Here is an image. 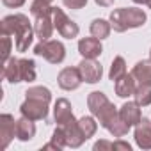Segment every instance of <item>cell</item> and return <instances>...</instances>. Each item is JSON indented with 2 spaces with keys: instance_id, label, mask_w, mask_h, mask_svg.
<instances>
[{
  "instance_id": "obj_7",
  "label": "cell",
  "mask_w": 151,
  "mask_h": 151,
  "mask_svg": "<svg viewBox=\"0 0 151 151\" xmlns=\"http://www.w3.org/2000/svg\"><path fill=\"white\" fill-rule=\"evenodd\" d=\"M78 69H80V75H82V80L86 84H96V82L101 80L103 68L94 59H82V62L78 64Z\"/></svg>"
},
{
  "instance_id": "obj_15",
  "label": "cell",
  "mask_w": 151,
  "mask_h": 151,
  "mask_svg": "<svg viewBox=\"0 0 151 151\" xmlns=\"http://www.w3.org/2000/svg\"><path fill=\"white\" fill-rule=\"evenodd\" d=\"M55 25H53V14L52 16H37L34 22V32L39 41H46L52 37Z\"/></svg>"
},
{
  "instance_id": "obj_37",
  "label": "cell",
  "mask_w": 151,
  "mask_h": 151,
  "mask_svg": "<svg viewBox=\"0 0 151 151\" xmlns=\"http://www.w3.org/2000/svg\"><path fill=\"white\" fill-rule=\"evenodd\" d=\"M149 59H151V52H149Z\"/></svg>"
},
{
  "instance_id": "obj_3",
  "label": "cell",
  "mask_w": 151,
  "mask_h": 151,
  "mask_svg": "<svg viewBox=\"0 0 151 151\" xmlns=\"http://www.w3.org/2000/svg\"><path fill=\"white\" fill-rule=\"evenodd\" d=\"M34 53L46 59L50 64H60L66 57V48L60 41L46 39V41H39V45H36Z\"/></svg>"
},
{
  "instance_id": "obj_22",
  "label": "cell",
  "mask_w": 151,
  "mask_h": 151,
  "mask_svg": "<svg viewBox=\"0 0 151 151\" xmlns=\"http://www.w3.org/2000/svg\"><path fill=\"white\" fill-rule=\"evenodd\" d=\"M30 14L34 18L37 16H52L53 14V6L46 0H34L30 4Z\"/></svg>"
},
{
  "instance_id": "obj_8",
  "label": "cell",
  "mask_w": 151,
  "mask_h": 151,
  "mask_svg": "<svg viewBox=\"0 0 151 151\" xmlns=\"http://www.w3.org/2000/svg\"><path fill=\"white\" fill-rule=\"evenodd\" d=\"M16 137V121L11 114H2L0 116V146L6 149L11 140Z\"/></svg>"
},
{
  "instance_id": "obj_29",
  "label": "cell",
  "mask_w": 151,
  "mask_h": 151,
  "mask_svg": "<svg viewBox=\"0 0 151 151\" xmlns=\"http://www.w3.org/2000/svg\"><path fill=\"white\" fill-rule=\"evenodd\" d=\"M62 4L68 9H82V7H86L87 0H62Z\"/></svg>"
},
{
  "instance_id": "obj_13",
  "label": "cell",
  "mask_w": 151,
  "mask_h": 151,
  "mask_svg": "<svg viewBox=\"0 0 151 151\" xmlns=\"http://www.w3.org/2000/svg\"><path fill=\"white\" fill-rule=\"evenodd\" d=\"M119 116H121V119L128 126H137L140 123V119H142V116H140V105L137 101H126L119 109Z\"/></svg>"
},
{
  "instance_id": "obj_30",
  "label": "cell",
  "mask_w": 151,
  "mask_h": 151,
  "mask_svg": "<svg viewBox=\"0 0 151 151\" xmlns=\"http://www.w3.org/2000/svg\"><path fill=\"white\" fill-rule=\"evenodd\" d=\"M105 149H114V142H110V140H98L94 144V151H105Z\"/></svg>"
},
{
  "instance_id": "obj_23",
  "label": "cell",
  "mask_w": 151,
  "mask_h": 151,
  "mask_svg": "<svg viewBox=\"0 0 151 151\" xmlns=\"http://www.w3.org/2000/svg\"><path fill=\"white\" fill-rule=\"evenodd\" d=\"M20 69H22V82L36 80V62L32 59H20Z\"/></svg>"
},
{
  "instance_id": "obj_18",
  "label": "cell",
  "mask_w": 151,
  "mask_h": 151,
  "mask_svg": "<svg viewBox=\"0 0 151 151\" xmlns=\"http://www.w3.org/2000/svg\"><path fill=\"white\" fill-rule=\"evenodd\" d=\"M133 78L137 80V84H147L151 82V59L149 60H139L133 69H132Z\"/></svg>"
},
{
  "instance_id": "obj_6",
  "label": "cell",
  "mask_w": 151,
  "mask_h": 151,
  "mask_svg": "<svg viewBox=\"0 0 151 151\" xmlns=\"http://www.w3.org/2000/svg\"><path fill=\"white\" fill-rule=\"evenodd\" d=\"M82 82L84 80H82V75H80L78 68H64V69H60L59 77H57V84L64 91H75V89H78Z\"/></svg>"
},
{
  "instance_id": "obj_25",
  "label": "cell",
  "mask_w": 151,
  "mask_h": 151,
  "mask_svg": "<svg viewBox=\"0 0 151 151\" xmlns=\"http://www.w3.org/2000/svg\"><path fill=\"white\" fill-rule=\"evenodd\" d=\"M78 126H80V130H82V133H84L86 139H91L96 133V130H98V123H96L94 116H84V117H80L78 119Z\"/></svg>"
},
{
  "instance_id": "obj_19",
  "label": "cell",
  "mask_w": 151,
  "mask_h": 151,
  "mask_svg": "<svg viewBox=\"0 0 151 151\" xmlns=\"http://www.w3.org/2000/svg\"><path fill=\"white\" fill-rule=\"evenodd\" d=\"M110 30H112L110 22H107V20H103V18H96V20H93V23H91V36L98 37V39L109 37V36H110Z\"/></svg>"
},
{
  "instance_id": "obj_36",
  "label": "cell",
  "mask_w": 151,
  "mask_h": 151,
  "mask_svg": "<svg viewBox=\"0 0 151 151\" xmlns=\"http://www.w3.org/2000/svg\"><path fill=\"white\" fill-rule=\"evenodd\" d=\"M46 2H50V4H52V2H53V0H46Z\"/></svg>"
},
{
  "instance_id": "obj_21",
  "label": "cell",
  "mask_w": 151,
  "mask_h": 151,
  "mask_svg": "<svg viewBox=\"0 0 151 151\" xmlns=\"http://www.w3.org/2000/svg\"><path fill=\"white\" fill-rule=\"evenodd\" d=\"M133 98H135V101H137L140 107L151 105V82H147V84H139L137 89H135Z\"/></svg>"
},
{
  "instance_id": "obj_17",
  "label": "cell",
  "mask_w": 151,
  "mask_h": 151,
  "mask_svg": "<svg viewBox=\"0 0 151 151\" xmlns=\"http://www.w3.org/2000/svg\"><path fill=\"white\" fill-rule=\"evenodd\" d=\"M34 135H36V124H34V121L22 116L16 121V139L22 140V142H27V140L34 139Z\"/></svg>"
},
{
  "instance_id": "obj_10",
  "label": "cell",
  "mask_w": 151,
  "mask_h": 151,
  "mask_svg": "<svg viewBox=\"0 0 151 151\" xmlns=\"http://www.w3.org/2000/svg\"><path fill=\"white\" fill-rule=\"evenodd\" d=\"M133 137H135V144L140 149H151V121L142 117L135 128Z\"/></svg>"
},
{
  "instance_id": "obj_31",
  "label": "cell",
  "mask_w": 151,
  "mask_h": 151,
  "mask_svg": "<svg viewBox=\"0 0 151 151\" xmlns=\"http://www.w3.org/2000/svg\"><path fill=\"white\" fill-rule=\"evenodd\" d=\"M25 2H27V0H2V4H4L6 7H11V9H18V7H22Z\"/></svg>"
},
{
  "instance_id": "obj_33",
  "label": "cell",
  "mask_w": 151,
  "mask_h": 151,
  "mask_svg": "<svg viewBox=\"0 0 151 151\" xmlns=\"http://www.w3.org/2000/svg\"><path fill=\"white\" fill-rule=\"evenodd\" d=\"M94 2H96L98 6H101V7H110L116 0H94Z\"/></svg>"
},
{
  "instance_id": "obj_26",
  "label": "cell",
  "mask_w": 151,
  "mask_h": 151,
  "mask_svg": "<svg viewBox=\"0 0 151 151\" xmlns=\"http://www.w3.org/2000/svg\"><path fill=\"white\" fill-rule=\"evenodd\" d=\"M25 96L27 98H39V100H45V101H52V93L48 87H43V86H34V87H29L25 91Z\"/></svg>"
},
{
  "instance_id": "obj_35",
  "label": "cell",
  "mask_w": 151,
  "mask_h": 151,
  "mask_svg": "<svg viewBox=\"0 0 151 151\" xmlns=\"http://www.w3.org/2000/svg\"><path fill=\"white\" fill-rule=\"evenodd\" d=\"M135 4H144V0H133Z\"/></svg>"
},
{
  "instance_id": "obj_9",
  "label": "cell",
  "mask_w": 151,
  "mask_h": 151,
  "mask_svg": "<svg viewBox=\"0 0 151 151\" xmlns=\"http://www.w3.org/2000/svg\"><path fill=\"white\" fill-rule=\"evenodd\" d=\"M78 52L84 59H96L101 55L103 46H101V39L98 37H82L78 41Z\"/></svg>"
},
{
  "instance_id": "obj_32",
  "label": "cell",
  "mask_w": 151,
  "mask_h": 151,
  "mask_svg": "<svg viewBox=\"0 0 151 151\" xmlns=\"http://www.w3.org/2000/svg\"><path fill=\"white\" fill-rule=\"evenodd\" d=\"M114 149H123V151H130L132 146L128 142H123V140H116L114 142Z\"/></svg>"
},
{
  "instance_id": "obj_1",
  "label": "cell",
  "mask_w": 151,
  "mask_h": 151,
  "mask_svg": "<svg viewBox=\"0 0 151 151\" xmlns=\"http://www.w3.org/2000/svg\"><path fill=\"white\" fill-rule=\"evenodd\" d=\"M2 34H9L14 36L16 41V50L18 52H27L36 32L34 27L29 22V16L16 13V14H9L2 20Z\"/></svg>"
},
{
  "instance_id": "obj_27",
  "label": "cell",
  "mask_w": 151,
  "mask_h": 151,
  "mask_svg": "<svg viewBox=\"0 0 151 151\" xmlns=\"http://www.w3.org/2000/svg\"><path fill=\"white\" fill-rule=\"evenodd\" d=\"M52 142H53V144H57L60 149H64V147L68 146V140H66V132H64V128H62V126H57V128L53 130Z\"/></svg>"
},
{
  "instance_id": "obj_34",
  "label": "cell",
  "mask_w": 151,
  "mask_h": 151,
  "mask_svg": "<svg viewBox=\"0 0 151 151\" xmlns=\"http://www.w3.org/2000/svg\"><path fill=\"white\" fill-rule=\"evenodd\" d=\"M144 4H146V6H147L149 9H151V0H144Z\"/></svg>"
},
{
  "instance_id": "obj_14",
  "label": "cell",
  "mask_w": 151,
  "mask_h": 151,
  "mask_svg": "<svg viewBox=\"0 0 151 151\" xmlns=\"http://www.w3.org/2000/svg\"><path fill=\"white\" fill-rule=\"evenodd\" d=\"M114 89H116V94H117L119 98H130V96L135 94L137 80L133 78V75H132V73H130V75L126 73V75H123L119 80H116Z\"/></svg>"
},
{
  "instance_id": "obj_20",
  "label": "cell",
  "mask_w": 151,
  "mask_h": 151,
  "mask_svg": "<svg viewBox=\"0 0 151 151\" xmlns=\"http://www.w3.org/2000/svg\"><path fill=\"white\" fill-rule=\"evenodd\" d=\"M107 103H109V98L103 93H100V91H93L87 96V107H89V110H91L93 116H96Z\"/></svg>"
},
{
  "instance_id": "obj_12",
  "label": "cell",
  "mask_w": 151,
  "mask_h": 151,
  "mask_svg": "<svg viewBox=\"0 0 151 151\" xmlns=\"http://www.w3.org/2000/svg\"><path fill=\"white\" fill-rule=\"evenodd\" d=\"M53 117H55L57 126H64L66 123H69L71 119H75L73 110H71V103H69L66 98H59V100L55 101V107H53Z\"/></svg>"
},
{
  "instance_id": "obj_11",
  "label": "cell",
  "mask_w": 151,
  "mask_h": 151,
  "mask_svg": "<svg viewBox=\"0 0 151 151\" xmlns=\"http://www.w3.org/2000/svg\"><path fill=\"white\" fill-rule=\"evenodd\" d=\"M64 132H66V140H68V146L69 147H80L87 139L84 137L80 126H78V121L77 119H71L69 123H66L64 126Z\"/></svg>"
},
{
  "instance_id": "obj_2",
  "label": "cell",
  "mask_w": 151,
  "mask_h": 151,
  "mask_svg": "<svg viewBox=\"0 0 151 151\" xmlns=\"http://www.w3.org/2000/svg\"><path fill=\"white\" fill-rule=\"evenodd\" d=\"M147 16L139 7H121L110 13V25L116 32H124L128 29H137L146 23Z\"/></svg>"
},
{
  "instance_id": "obj_28",
  "label": "cell",
  "mask_w": 151,
  "mask_h": 151,
  "mask_svg": "<svg viewBox=\"0 0 151 151\" xmlns=\"http://www.w3.org/2000/svg\"><path fill=\"white\" fill-rule=\"evenodd\" d=\"M2 43H4V52H2V59H4V62L9 59V55H11V37H9V34H2Z\"/></svg>"
},
{
  "instance_id": "obj_24",
  "label": "cell",
  "mask_w": 151,
  "mask_h": 151,
  "mask_svg": "<svg viewBox=\"0 0 151 151\" xmlns=\"http://www.w3.org/2000/svg\"><path fill=\"white\" fill-rule=\"evenodd\" d=\"M123 75H126V62H124V59L121 55H117L112 60V66H110V71H109V78L112 82H116V80H119L123 77Z\"/></svg>"
},
{
  "instance_id": "obj_4",
  "label": "cell",
  "mask_w": 151,
  "mask_h": 151,
  "mask_svg": "<svg viewBox=\"0 0 151 151\" xmlns=\"http://www.w3.org/2000/svg\"><path fill=\"white\" fill-rule=\"evenodd\" d=\"M48 101L39 100V98H27L20 107V112L23 117H29L32 121H45L48 117Z\"/></svg>"
},
{
  "instance_id": "obj_16",
  "label": "cell",
  "mask_w": 151,
  "mask_h": 151,
  "mask_svg": "<svg viewBox=\"0 0 151 151\" xmlns=\"http://www.w3.org/2000/svg\"><path fill=\"white\" fill-rule=\"evenodd\" d=\"M4 78L11 84H18L22 82V69H20V59L16 57H9L4 62V69H2Z\"/></svg>"
},
{
  "instance_id": "obj_5",
  "label": "cell",
  "mask_w": 151,
  "mask_h": 151,
  "mask_svg": "<svg viewBox=\"0 0 151 151\" xmlns=\"http://www.w3.org/2000/svg\"><path fill=\"white\" fill-rule=\"evenodd\" d=\"M53 25H55V29H57V32L62 36V37H66V39H73V37H77L78 36V32H80V29H78V25L75 23L60 7H53Z\"/></svg>"
}]
</instances>
